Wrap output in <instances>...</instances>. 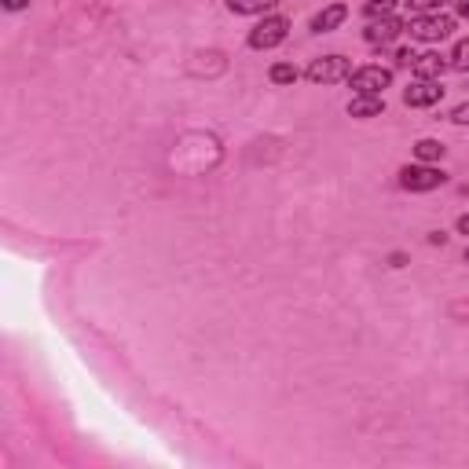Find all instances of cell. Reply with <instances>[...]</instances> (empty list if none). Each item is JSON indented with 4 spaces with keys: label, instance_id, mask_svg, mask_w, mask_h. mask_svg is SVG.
<instances>
[{
    "label": "cell",
    "instance_id": "obj_10",
    "mask_svg": "<svg viewBox=\"0 0 469 469\" xmlns=\"http://www.w3.org/2000/svg\"><path fill=\"white\" fill-rule=\"evenodd\" d=\"M385 114V96H352L349 99V118H381Z\"/></svg>",
    "mask_w": 469,
    "mask_h": 469
},
{
    "label": "cell",
    "instance_id": "obj_5",
    "mask_svg": "<svg viewBox=\"0 0 469 469\" xmlns=\"http://www.w3.org/2000/svg\"><path fill=\"white\" fill-rule=\"evenodd\" d=\"M352 70H356V67H352V59H349V56L330 52V56L312 59V63H308V70H305V78H308L312 85H338V81H349V74H352Z\"/></svg>",
    "mask_w": 469,
    "mask_h": 469
},
{
    "label": "cell",
    "instance_id": "obj_17",
    "mask_svg": "<svg viewBox=\"0 0 469 469\" xmlns=\"http://www.w3.org/2000/svg\"><path fill=\"white\" fill-rule=\"evenodd\" d=\"M447 118H451L454 125H469V99H465V103H458V107H454Z\"/></svg>",
    "mask_w": 469,
    "mask_h": 469
},
{
    "label": "cell",
    "instance_id": "obj_16",
    "mask_svg": "<svg viewBox=\"0 0 469 469\" xmlns=\"http://www.w3.org/2000/svg\"><path fill=\"white\" fill-rule=\"evenodd\" d=\"M440 5H447V0H407V12L425 16V12H440Z\"/></svg>",
    "mask_w": 469,
    "mask_h": 469
},
{
    "label": "cell",
    "instance_id": "obj_22",
    "mask_svg": "<svg viewBox=\"0 0 469 469\" xmlns=\"http://www.w3.org/2000/svg\"><path fill=\"white\" fill-rule=\"evenodd\" d=\"M429 243H433V246H443L447 234H443V231H429Z\"/></svg>",
    "mask_w": 469,
    "mask_h": 469
},
{
    "label": "cell",
    "instance_id": "obj_18",
    "mask_svg": "<svg viewBox=\"0 0 469 469\" xmlns=\"http://www.w3.org/2000/svg\"><path fill=\"white\" fill-rule=\"evenodd\" d=\"M454 5V19H465L469 23V0H451Z\"/></svg>",
    "mask_w": 469,
    "mask_h": 469
},
{
    "label": "cell",
    "instance_id": "obj_7",
    "mask_svg": "<svg viewBox=\"0 0 469 469\" xmlns=\"http://www.w3.org/2000/svg\"><path fill=\"white\" fill-rule=\"evenodd\" d=\"M443 99V85L433 81V78H414L407 89H403V103L414 107V110H425V107H436Z\"/></svg>",
    "mask_w": 469,
    "mask_h": 469
},
{
    "label": "cell",
    "instance_id": "obj_20",
    "mask_svg": "<svg viewBox=\"0 0 469 469\" xmlns=\"http://www.w3.org/2000/svg\"><path fill=\"white\" fill-rule=\"evenodd\" d=\"M451 316L454 319H469V301L465 305H451Z\"/></svg>",
    "mask_w": 469,
    "mask_h": 469
},
{
    "label": "cell",
    "instance_id": "obj_23",
    "mask_svg": "<svg viewBox=\"0 0 469 469\" xmlns=\"http://www.w3.org/2000/svg\"><path fill=\"white\" fill-rule=\"evenodd\" d=\"M465 265H469V250H465Z\"/></svg>",
    "mask_w": 469,
    "mask_h": 469
},
{
    "label": "cell",
    "instance_id": "obj_21",
    "mask_svg": "<svg viewBox=\"0 0 469 469\" xmlns=\"http://www.w3.org/2000/svg\"><path fill=\"white\" fill-rule=\"evenodd\" d=\"M454 227H458V234H465V239H469V213H462V216H458V224H454Z\"/></svg>",
    "mask_w": 469,
    "mask_h": 469
},
{
    "label": "cell",
    "instance_id": "obj_19",
    "mask_svg": "<svg viewBox=\"0 0 469 469\" xmlns=\"http://www.w3.org/2000/svg\"><path fill=\"white\" fill-rule=\"evenodd\" d=\"M5 5V12H23V8H30V0H0Z\"/></svg>",
    "mask_w": 469,
    "mask_h": 469
},
{
    "label": "cell",
    "instance_id": "obj_6",
    "mask_svg": "<svg viewBox=\"0 0 469 469\" xmlns=\"http://www.w3.org/2000/svg\"><path fill=\"white\" fill-rule=\"evenodd\" d=\"M407 34V23L400 19V16H381V19H370L367 23V30H363V41L367 45H392V41H400Z\"/></svg>",
    "mask_w": 469,
    "mask_h": 469
},
{
    "label": "cell",
    "instance_id": "obj_2",
    "mask_svg": "<svg viewBox=\"0 0 469 469\" xmlns=\"http://www.w3.org/2000/svg\"><path fill=\"white\" fill-rule=\"evenodd\" d=\"M290 19L287 16H261L257 19V26L246 34V48H254V52H272V48H279L287 37H290Z\"/></svg>",
    "mask_w": 469,
    "mask_h": 469
},
{
    "label": "cell",
    "instance_id": "obj_9",
    "mask_svg": "<svg viewBox=\"0 0 469 469\" xmlns=\"http://www.w3.org/2000/svg\"><path fill=\"white\" fill-rule=\"evenodd\" d=\"M443 70H451V59L440 56V52H422V56H414V63H411V74H414V78H433V81H440Z\"/></svg>",
    "mask_w": 469,
    "mask_h": 469
},
{
    "label": "cell",
    "instance_id": "obj_4",
    "mask_svg": "<svg viewBox=\"0 0 469 469\" xmlns=\"http://www.w3.org/2000/svg\"><path fill=\"white\" fill-rule=\"evenodd\" d=\"M392 67H381V63H363L349 74V89L352 96H385V89H392Z\"/></svg>",
    "mask_w": 469,
    "mask_h": 469
},
{
    "label": "cell",
    "instance_id": "obj_14",
    "mask_svg": "<svg viewBox=\"0 0 469 469\" xmlns=\"http://www.w3.org/2000/svg\"><path fill=\"white\" fill-rule=\"evenodd\" d=\"M447 59H451V70H458V74H469V37H462Z\"/></svg>",
    "mask_w": 469,
    "mask_h": 469
},
{
    "label": "cell",
    "instance_id": "obj_12",
    "mask_svg": "<svg viewBox=\"0 0 469 469\" xmlns=\"http://www.w3.org/2000/svg\"><path fill=\"white\" fill-rule=\"evenodd\" d=\"M443 154H447V147H443L440 140H429V136H425V140H418V143H414V158H418V162L436 165Z\"/></svg>",
    "mask_w": 469,
    "mask_h": 469
},
{
    "label": "cell",
    "instance_id": "obj_3",
    "mask_svg": "<svg viewBox=\"0 0 469 469\" xmlns=\"http://www.w3.org/2000/svg\"><path fill=\"white\" fill-rule=\"evenodd\" d=\"M396 180H400V187L411 191V194H429V191H436V187L447 183V172H443L440 165H429V162H411V165H403V169L396 172Z\"/></svg>",
    "mask_w": 469,
    "mask_h": 469
},
{
    "label": "cell",
    "instance_id": "obj_11",
    "mask_svg": "<svg viewBox=\"0 0 469 469\" xmlns=\"http://www.w3.org/2000/svg\"><path fill=\"white\" fill-rule=\"evenodd\" d=\"M283 0H227L231 16H272Z\"/></svg>",
    "mask_w": 469,
    "mask_h": 469
},
{
    "label": "cell",
    "instance_id": "obj_1",
    "mask_svg": "<svg viewBox=\"0 0 469 469\" xmlns=\"http://www.w3.org/2000/svg\"><path fill=\"white\" fill-rule=\"evenodd\" d=\"M458 19L454 16H443V12H425V16H411L407 19V34L422 45H440L454 34Z\"/></svg>",
    "mask_w": 469,
    "mask_h": 469
},
{
    "label": "cell",
    "instance_id": "obj_15",
    "mask_svg": "<svg viewBox=\"0 0 469 469\" xmlns=\"http://www.w3.org/2000/svg\"><path fill=\"white\" fill-rule=\"evenodd\" d=\"M392 12H396V0H367L363 5L367 19H381V16H392Z\"/></svg>",
    "mask_w": 469,
    "mask_h": 469
},
{
    "label": "cell",
    "instance_id": "obj_8",
    "mask_svg": "<svg viewBox=\"0 0 469 469\" xmlns=\"http://www.w3.org/2000/svg\"><path fill=\"white\" fill-rule=\"evenodd\" d=\"M345 19H349V5H327L323 12L312 16L308 26H312V34H334L345 26Z\"/></svg>",
    "mask_w": 469,
    "mask_h": 469
},
{
    "label": "cell",
    "instance_id": "obj_13",
    "mask_svg": "<svg viewBox=\"0 0 469 469\" xmlns=\"http://www.w3.org/2000/svg\"><path fill=\"white\" fill-rule=\"evenodd\" d=\"M268 78H272V85H297V78H301V70H297L294 63H272V70H268Z\"/></svg>",
    "mask_w": 469,
    "mask_h": 469
}]
</instances>
